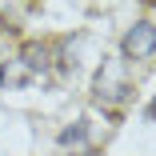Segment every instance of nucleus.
<instances>
[{
  "label": "nucleus",
  "mask_w": 156,
  "mask_h": 156,
  "mask_svg": "<svg viewBox=\"0 0 156 156\" xmlns=\"http://www.w3.org/2000/svg\"><path fill=\"white\" fill-rule=\"evenodd\" d=\"M92 92H96L100 104H124V100H128V80L120 76L116 60H104V64H100L96 80H92Z\"/></svg>",
  "instance_id": "nucleus-1"
},
{
  "label": "nucleus",
  "mask_w": 156,
  "mask_h": 156,
  "mask_svg": "<svg viewBox=\"0 0 156 156\" xmlns=\"http://www.w3.org/2000/svg\"><path fill=\"white\" fill-rule=\"evenodd\" d=\"M148 116H156V104H152V108H148Z\"/></svg>",
  "instance_id": "nucleus-4"
},
{
  "label": "nucleus",
  "mask_w": 156,
  "mask_h": 156,
  "mask_svg": "<svg viewBox=\"0 0 156 156\" xmlns=\"http://www.w3.org/2000/svg\"><path fill=\"white\" fill-rule=\"evenodd\" d=\"M120 52L128 56V60H148V56H156V24H152V20H136L128 32H124Z\"/></svg>",
  "instance_id": "nucleus-2"
},
{
  "label": "nucleus",
  "mask_w": 156,
  "mask_h": 156,
  "mask_svg": "<svg viewBox=\"0 0 156 156\" xmlns=\"http://www.w3.org/2000/svg\"><path fill=\"white\" fill-rule=\"evenodd\" d=\"M76 140H84V124H72V128L60 132V144H76Z\"/></svg>",
  "instance_id": "nucleus-3"
}]
</instances>
